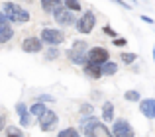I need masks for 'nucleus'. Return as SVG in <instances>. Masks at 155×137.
Here are the masks:
<instances>
[{
	"instance_id": "nucleus-1",
	"label": "nucleus",
	"mask_w": 155,
	"mask_h": 137,
	"mask_svg": "<svg viewBox=\"0 0 155 137\" xmlns=\"http://www.w3.org/2000/svg\"><path fill=\"white\" fill-rule=\"evenodd\" d=\"M2 12L6 16L8 22H14V24H26L30 22V12L26 8H22L20 4L16 2H4L2 4Z\"/></svg>"
},
{
	"instance_id": "nucleus-6",
	"label": "nucleus",
	"mask_w": 155,
	"mask_h": 137,
	"mask_svg": "<svg viewBox=\"0 0 155 137\" xmlns=\"http://www.w3.org/2000/svg\"><path fill=\"white\" fill-rule=\"evenodd\" d=\"M38 119H39V129H41V131H51V129H55L57 122H59V118H57V114H55L53 110H45Z\"/></svg>"
},
{
	"instance_id": "nucleus-5",
	"label": "nucleus",
	"mask_w": 155,
	"mask_h": 137,
	"mask_svg": "<svg viewBox=\"0 0 155 137\" xmlns=\"http://www.w3.org/2000/svg\"><path fill=\"white\" fill-rule=\"evenodd\" d=\"M53 20H55V22L59 24L61 27H67V26H73V24H77V20H75V12L67 10L65 6H61L57 12H53Z\"/></svg>"
},
{
	"instance_id": "nucleus-18",
	"label": "nucleus",
	"mask_w": 155,
	"mask_h": 137,
	"mask_svg": "<svg viewBox=\"0 0 155 137\" xmlns=\"http://www.w3.org/2000/svg\"><path fill=\"white\" fill-rule=\"evenodd\" d=\"M45 110H47V108H45V104H43V102H34L30 106V114L35 116V118H39V116H41Z\"/></svg>"
},
{
	"instance_id": "nucleus-22",
	"label": "nucleus",
	"mask_w": 155,
	"mask_h": 137,
	"mask_svg": "<svg viewBox=\"0 0 155 137\" xmlns=\"http://www.w3.org/2000/svg\"><path fill=\"white\" fill-rule=\"evenodd\" d=\"M73 49H77V51H84V53H87V51L91 49V45H88L87 41H83V39H77V41H73Z\"/></svg>"
},
{
	"instance_id": "nucleus-7",
	"label": "nucleus",
	"mask_w": 155,
	"mask_h": 137,
	"mask_svg": "<svg viewBox=\"0 0 155 137\" xmlns=\"http://www.w3.org/2000/svg\"><path fill=\"white\" fill-rule=\"evenodd\" d=\"M112 135L114 137H134V127L130 126L128 119H116L112 126Z\"/></svg>"
},
{
	"instance_id": "nucleus-26",
	"label": "nucleus",
	"mask_w": 155,
	"mask_h": 137,
	"mask_svg": "<svg viewBox=\"0 0 155 137\" xmlns=\"http://www.w3.org/2000/svg\"><path fill=\"white\" fill-rule=\"evenodd\" d=\"M114 45H116V47H124V45H128V39H126V37H114Z\"/></svg>"
},
{
	"instance_id": "nucleus-27",
	"label": "nucleus",
	"mask_w": 155,
	"mask_h": 137,
	"mask_svg": "<svg viewBox=\"0 0 155 137\" xmlns=\"http://www.w3.org/2000/svg\"><path fill=\"white\" fill-rule=\"evenodd\" d=\"M53 100H55V98H53L51 94H39L35 102H53Z\"/></svg>"
},
{
	"instance_id": "nucleus-32",
	"label": "nucleus",
	"mask_w": 155,
	"mask_h": 137,
	"mask_svg": "<svg viewBox=\"0 0 155 137\" xmlns=\"http://www.w3.org/2000/svg\"><path fill=\"white\" fill-rule=\"evenodd\" d=\"M4 122H6V118H4V116H0V129H4Z\"/></svg>"
},
{
	"instance_id": "nucleus-14",
	"label": "nucleus",
	"mask_w": 155,
	"mask_h": 137,
	"mask_svg": "<svg viewBox=\"0 0 155 137\" xmlns=\"http://www.w3.org/2000/svg\"><path fill=\"white\" fill-rule=\"evenodd\" d=\"M39 4H41V10L47 12V14H53V12H57L61 6H65L63 0H39Z\"/></svg>"
},
{
	"instance_id": "nucleus-30",
	"label": "nucleus",
	"mask_w": 155,
	"mask_h": 137,
	"mask_svg": "<svg viewBox=\"0 0 155 137\" xmlns=\"http://www.w3.org/2000/svg\"><path fill=\"white\" fill-rule=\"evenodd\" d=\"M112 2H116V4H120L122 8H126V10H132V4H128V2H124V0H112Z\"/></svg>"
},
{
	"instance_id": "nucleus-20",
	"label": "nucleus",
	"mask_w": 155,
	"mask_h": 137,
	"mask_svg": "<svg viewBox=\"0 0 155 137\" xmlns=\"http://www.w3.org/2000/svg\"><path fill=\"white\" fill-rule=\"evenodd\" d=\"M120 61L124 65H132V63L137 61V55L136 53H120Z\"/></svg>"
},
{
	"instance_id": "nucleus-25",
	"label": "nucleus",
	"mask_w": 155,
	"mask_h": 137,
	"mask_svg": "<svg viewBox=\"0 0 155 137\" xmlns=\"http://www.w3.org/2000/svg\"><path fill=\"white\" fill-rule=\"evenodd\" d=\"M6 135L8 137H22L24 133L18 129V127H14V126H10V127H6Z\"/></svg>"
},
{
	"instance_id": "nucleus-8",
	"label": "nucleus",
	"mask_w": 155,
	"mask_h": 137,
	"mask_svg": "<svg viewBox=\"0 0 155 137\" xmlns=\"http://www.w3.org/2000/svg\"><path fill=\"white\" fill-rule=\"evenodd\" d=\"M87 57H88V63H96V65H102L110 59V53L104 49V47H91L87 51Z\"/></svg>"
},
{
	"instance_id": "nucleus-28",
	"label": "nucleus",
	"mask_w": 155,
	"mask_h": 137,
	"mask_svg": "<svg viewBox=\"0 0 155 137\" xmlns=\"http://www.w3.org/2000/svg\"><path fill=\"white\" fill-rule=\"evenodd\" d=\"M102 31H104V35H110V37H116V30H114L112 26H104V27H102Z\"/></svg>"
},
{
	"instance_id": "nucleus-12",
	"label": "nucleus",
	"mask_w": 155,
	"mask_h": 137,
	"mask_svg": "<svg viewBox=\"0 0 155 137\" xmlns=\"http://www.w3.org/2000/svg\"><path fill=\"white\" fill-rule=\"evenodd\" d=\"M83 72H84V76H88L91 80H98L100 76H102V68H100V65H96V63H87V65L83 67Z\"/></svg>"
},
{
	"instance_id": "nucleus-11",
	"label": "nucleus",
	"mask_w": 155,
	"mask_h": 137,
	"mask_svg": "<svg viewBox=\"0 0 155 137\" xmlns=\"http://www.w3.org/2000/svg\"><path fill=\"white\" fill-rule=\"evenodd\" d=\"M67 57H69V61L73 63V65H81V67H84L88 63V57H87V53L84 51H77V49H69L67 51Z\"/></svg>"
},
{
	"instance_id": "nucleus-21",
	"label": "nucleus",
	"mask_w": 155,
	"mask_h": 137,
	"mask_svg": "<svg viewBox=\"0 0 155 137\" xmlns=\"http://www.w3.org/2000/svg\"><path fill=\"white\" fill-rule=\"evenodd\" d=\"M63 4H65V8L71 10V12H81V2L79 0H63Z\"/></svg>"
},
{
	"instance_id": "nucleus-31",
	"label": "nucleus",
	"mask_w": 155,
	"mask_h": 137,
	"mask_svg": "<svg viewBox=\"0 0 155 137\" xmlns=\"http://www.w3.org/2000/svg\"><path fill=\"white\" fill-rule=\"evenodd\" d=\"M140 18H141V20H143V22H145V24H151V26H153V20H151V18H149V16H140Z\"/></svg>"
},
{
	"instance_id": "nucleus-24",
	"label": "nucleus",
	"mask_w": 155,
	"mask_h": 137,
	"mask_svg": "<svg viewBox=\"0 0 155 137\" xmlns=\"http://www.w3.org/2000/svg\"><path fill=\"white\" fill-rule=\"evenodd\" d=\"M57 137H81V135H79V131H77L75 127H67V129L59 131V135H57Z\"/></svg>"
},
{
	"instance_id": "nucleus-4",
	"label": "nucleus",
	"mask_w": 155,
	"mask_h": 137,
	"mask_svg": "<svg viewBox=\"0 0 155 137\" xmlns=\"http://www.w3.org/2000/svg\"><path fill=\"white\" fill-rule=\"evenodd\" d=\"M77 31L79 33H91L92 30H94V26H96V16H94V12H91V10H87L83 16H81L79 20H77Z\"/></svg>"
},
{
	"instance_id": "nucleus-9",
	"label": "nucleus",
	"mask_w": 155,
	"mask_h": 137,
	"mask_svg": "<svg viewBox=\"0 0 155 137\" xmlns=\"http://www.w3.org/2000/svg\"><path fill=\"white\" fill-rule=\"evenodd\" d=\"M43 49V41L39 37H26L22 41V51L24 53H39Z\"/></svg>"
},
{
	"instance_id": "nucleus-17",
	"label": "nucleus",
	"mask_w": 155,
	"mask_h": 137,
	"mask_svg": "<svg viewBox=\"0 0 155 137\" xmlns=\"http://www.w3.org/2000/svg\"><path fill=\"white\" fill-rule=\"evenodd\" d=\"M100 68H102V76L106 75V76H110V75H116L118 72V63H114V61H106V63H102L100 65Z\"/></svg>"
},
{
	"instance_id": "nucleus-13",
	"label": "nucleus",
	"mask_w": 155,
	"mask_h": 137,
	"mask_svg": "<svg viewBox=\"0 0 155 137\" xmlns=\"http://www.w3.org/2000/svg\"><path fill=\"white\" fill-rule=\"evenodd\" d=\"M140 112L145 116V118L153 119V118H155V100H153V98L141 100V102H140Z\"/></svg>"
},
{
	"instance_id": "nucleus-10",
	"label": "nucleus",
	"mask_w": 155,
	"mask_h": 137,
	"mask_svg": "<svg viewBox=\"0 0 155 137\" xmlns=\"http://www.w3.org/2000/svg\"><path fill=\"white\" fill-rule=\"evenodd\" d=\"M16 114H18L20 123H22L24 127H28V126L31 123V114H30V108H28L24 102H18V104H16Z\"/></svg>"
},
{
	"instance_id": "nucleus-34",
	"label": "nucleus",
	"mask_w": 155,
	"mask_h": 137,
	"mask_svg": "<svg viewBox=\"0 0 155 137\" xmlns=\"http://www.w3.org/2000/svg\"><path fill=\"white\" fill-rule=\"evenodd\" d=\"M153 61H155V45H153Z\"/></svg>"
},
{
	"instance_id": "nucleus-2",
	"label": "nucleus",
	"mask_w": 155,
	"mask_h": 137,
	"mask_svg": "<svg viewBox=\"0 0 155 137\" xmlns=\"http://www.w3.org/2000/svg\"><path fill=\"white\" fill-rule=\"evenodd\" d=\"M83 131H84L87 137H114L112 131H110L102 122H98V119H94V118L84 119L83 122Z\"/></svg>"
},
{
	"instance_id": "nucleus-3",
	"label": "nucleus",
	"mask_w": 155,
	"mask_h": 137,
	"mask_svg": "<svg viewBox=\"0 0 155 137\" xmlns=\"http://www.w3.org/2000/svg\"><path fill=\"white\" fill-rule=\"evenodd\" d=\"M39 39L49 47H57V45H61V43L65 41V31L57 30V27H43Z\"/></svg>"
},
{
	"instance_id": "nucleus-15",
	"label": "nucleus",
	"mask_w": 155,
	"mask_h": 137,
	"mask_svg": "<svg viewBox=\"0 0 155 137\" xmlns=\"http://www.w3.org/2000/svg\"><path fill=\"white\" fill-rule=\"evenodd\" d=\"M12 37H14V30H12V26L8 22L0 24V43H8Z\"/></svg>"
},
{
	"instance_id": "nucleus-23",
	"label": "nucleus",
	"mask_w": 155,
	"mask_h": 137,
	"mask_svg": "<svg viewBox=\"0 0 155 137\" xmlns=\"http://www.w3.org/2000/svg\"><path fill=\"white\" fill-rule=\"evenodd\" d=\"M124 98L128 100V102H137V100L141 98V94H140V92H137V90H126Z\"/></svg>"
},
{
	"instance_id": "nucleus-33",
	"label": "nucleus",
	"mask_w": 155,
	"mask_h": 137,
	"mask_svg": "<svg viewBox=\"0 0 155 137\" xmlns=\"http://www.w3.org/2000/svg\"><path fill=\"white\" fill-rule=\"evenodd\" d=\"M4 22H8V20H6V16H4V12H0V24H4Z\"/></svg>"
},
{
	"instance_id": "nucleus-16",
	"label": "nucleus",
	"mask_w": 155,
	"mask_h": 137,
	"mask_svg": "<svg viewBox=\"0 0 155 137\" xmlns=\"http://www.w3.org/2000/svg\"><path fill=\"white\" fill-rule=\"evenodd\" d=\"M102 119L104 122H114V104L112 102L102 104Z\"/></svg>"
},
{
	"instance_id": "nucleus-29",
	"label": "nucleus",
	"mask_w": 155,
	"mask_h": 137,
	"mask_svg": "<svg viewBox=\"0 0 155 137\" xmlns=\"http://www.w3.org/2000/svg\"><path fill=\"white\" fill-rule=\"evenodd\" d=\"M81 112H83V114H91V116H92V106H88V104H83V106H81Z\"/></svg>"
},
{
	"instance_id": "nucleus-19",
	"label": "nucleus",
	"mask_w": 155,
	"mask_h": 137,
	"mask_svg": "<svg viewBox=\"0 0 155 137\" xmlns=\"http://www.w3.org/2000/svg\"><path fill=\"white\" fill-rule=\"evenodd\" d=\"M59 55H61V51L57 49V47H49V49L43 53V59H45V61H55Z\"/></svg>"
}]
</instances>
